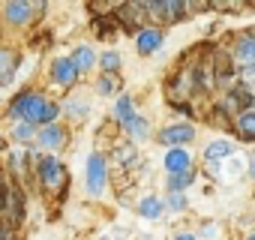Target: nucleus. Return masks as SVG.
Masks as SVG:
<instances>
[{
	"label": "nucleus",
	"instance_id": "b1692460",
	"mask_svg": "<svg viewBox=\"0 0 255 240\" xmlns=\"http://www.w3.org/2000/svg\"><path fill=\"white\" fill-rule=\"evenodd\" d=\"M168 204H171L174 210H183V207H186V198H183L180 192H171V198H168Z\"/></svg>",
	"mask_w": 255,
	"mask_h": 240
},
{
	"label": "nucleus",
	"instance_id": "c85d7f7f",
	"mask_svg": "<svg viewBox=\"0 0 255 240\" xmlns=\"http://www.w3.org/2000/svg\"><path fill=\"white\" fill-rule=\"evenodd\" d=\"M249 240H255V234H252V237H249Z\"/></svg>",
	"mask_w": 255,
	"mask_h": 240
},
{
	"label": "nucleus",
	"instance_id": "a211bd4d",
	"mask_svg": "<svg viewBox=\"0 0 255 240\" xmlns=\"http://www.w3.org/2000/svg\"><path fill=\"white\" fill-rule=\"evenodd\" d=\"M240 132L255 138V111H243L240 114Z\"/></svg>",
	"mask_w": 255,
	"mask_h": 240
},
{
	"label": "nucleus",
	"instance_id": "4be33fe9",
	"mask_svg": "<svg viewBox=\"0 0 255 240\" xmlns=\"http://www.w3.org/2000/svg\"><path fill=\"white\" fill-rule=\"evenodd\" d=\"M192 183V174L186 171V174H171V192H180L183 186H189Z\"/></svg>",
	"mask_w": 255,
	"mask_h": 240
},
{
	"label": "nucleus",
	"instance_id": "7ed1b4c3",
	"mask_svg": "<svg viewBox=\"0 0 255 240\" xmlns=\"http://www.w3.org/2000/svg\"><path fill=\"white\" fill-rule=\"evenodd\" d=\"M147 6V12H153L156 18H162V21H180L183 18V12H186V6L183 3H174V0H162V3H144Z\"/></svg>",
	"mask_w": 255,
	"mask_h": 240
},
{
	"label": "nucleus",
	"instance_id": "ddd939ff",
	"mask_svg": "<svg viewBox=\"0 0 255 240\" xmlns=\"http://www.w3.org/2000/svg\"><path fill=\"white\" fill-rule=\"evenodd\" d=\"M237 57H240L246 66H252V60H255V36H243V39H240V45H237Z\"/></svg>",
	"mask_w": 255,
	"mask_h": 240
},
{
	"label": "nucleus",
	"instance_id": "f257e3e1",
	"mask_svg": "<svg viewBox=\"0 0 255 240\" xmlns=\"http://www.w3.org/2000/svg\"><path fill=\"white\" fill-rule=\"evenodd\" d=\"M9 117H24L27 123H51V120L57 117V105L45 102L39 93H21L12 102Z\"/></svg>",
	"mask_w": 255,
	"mask_h": 240
},
{
	"label": "nucleus",
	"instance_id": "412c9836",
	"mask_svg": "<svg viewBox=\"0 0 255 240\" xmlns=\"http://www.w3.org/2000/svg\"><path fill=\"white\" fill-rule=\"evenodd\" d=\"M102 66H105V72H117V66H120V54L105 51V54H102Z\"/></svg>",
	"mask_w": 255,
	"mask_h": 240
},
{
	"label": "nucleus",
	"instance_id": "a878e982",
	"mask_svg": "<svg viewBox=\"0 0 255 240\" xmlns=\"http://www.w3.org/2000/svg\"><path fill=\"white\" fill-rule=\"evenodd\" d=\"M0 240H9V228H0Z\"/></svg>",
	"mask_w": 255,
	"mask_h": 240
},
{
	"label": "nucleus",
	"instance_id": "2eb2a0df",
	"mask_svg": "<svg viewBox=\"0 0 255 240\" xmlns=\"http://www.w3.org/2000/svg\"><path fill=\"white\" fill-rule=\"evenodd\" d=\"M252 102H255V96H252L246 87L231 90V99H228V105H231V108H246V105H252Z\"/></svg>",
	"mask_w": 255,
	"mask_h": 240
},
{
	"label": "nucleus",
	"instance_id": "423d86ee",
	"mask_svg": "<svg viewBox=\"0 0 255 240\" xmlns=\"http://www.w3.org/2000/svg\"><path fill=\"white\" fill-rule=\"evenodd\" d=\"M120 12H123V27L126 30H138V24H141V12H147V6L144 3H126V6H120Z\"/></svg>",
	"mask_w": 255,
	"mask_h": 240
},
{
	"label": "nucleus",
	"instance_id": "5701e85b",
	"mask_svg": "<svg viewBox=\"0 0 255 240\" xmlns=\"http://www.w3.org/2000/svg\"><path fill=\"white\" fill-rule=\"evenodd\" d=\"M99 90H102V93H114V90H117V81H114V78H108V75H105V78H102V81H99Z\"/></svg>",
	"mask_w": 255,
	"mask_h": 240
},
{
	"label": "nucleus",
	"instance_id": "9d476101",
	"mask_svg": "<svg viewBox=\"0 0 255 240\" xmlns=\"http://www.w3.org/2000/svg\"><path fill=\"white\" fill-rule=\"evenodd\" d=\"M159 42H162V33H159V30H141V33H138V51H141V54L156 51Z\"/></svg>",
	"mask_w": 255,
	"mask_h": 240
},
{
	"label": "nucleus",
	"instance_id": "6ab92c4d",
	"mask_svg": "<svg viewBox=\"0 0 255 240\" xmlns=\"http://www.w3.org/2000/svg\"><path fill=\"white\" fill-rule=\"evenodd\" d=\"M117 117L123 120V126H126V123H129V120L135 117V111H132V102H129V99H126V96H123V99L117 102Z\"/></svg>",
	"mask_w": 255,
	"mask_h": 240
},
{
	"label": "nucleus",
	"instance_id": "39448f33",
	"mask_svg": "<svg viewBox=\"0 0 255 240\" xmlns=\"http://www.w3.org/2000/svg\"><path fill=\"white\" fill-rule=\"evenodd\" d=\"M39 177H42V183H45V186H57V183H60V177H63L60 162H57L54 156H45V159L39 162Z\"/></svg>",
	"mask_w": 255,
	"mask_h": 240
},
{
	"label": "nucleus",
	"instance_id": "9b49d317",
	"mask_svg": "<svg viewBox=\"0 0 255 240\" xmlns=\"http://www.w3.org/2000/svg\"><path fill=\"white\" fill-rule=\"evenodd\" d=\"M63 138H66V132H63L60 126H45V129L39 132V144H45V147H60Z\"/></svg>",
	"mask_w": 255,
	"mask_h": 240
},
{
	"label": "nucleus",
	"instance_id": "20e7f679",
	"mask_svg": "<svg viewBox=\"0 0 255 240\" xmlns=\"http://www.w3.org/2000/svg\"><path fill=\"white\" fill-rule=\"evenodd\" d=\"M87 186H90V192H99L105 186V159L102 156H90V162H87Z\"/></svg>",
	"mask_w": 255,
	"mask_h": 240
},
{
	"label": "nucleus",
	"instance_id": "6e6552de",
	"mask_svg": "<svg viewBox=\"0 0 255 240\" xmlns=\"http://www.w3.org/2000/svg\"><path fill=\"white\" fill-rule=\"evenodd\" d=\"M54 78H57L60 84H72V81L78 78V66H75L72 60L60 57V60H54Z\"/></svg>",
	"mask_w": 255,
	"mask_h": 240
},
{
	"label": "nucleus",
	"instance_id": "1a4fd4ad",
	"mask_svg": "<svg viewBox=\"0 0 255 240\" xmlns=\"http://www.w3.org/2000/svg\"><path fill=\"white\" fill-rule=\"evenodd\" d=\"M30 15H33V3H9L6 6V18L15 24H27Z\"/></svg>",
	"mask_w": 255,
	"mask_h": 240
},
{
	"label": "nucleus",
	"instance_id": "bb28decb",
	"mask_svg": "<svg viewBox=\"0 0 255 240\" xmlns=\"http://www.w3.org/2000/svg\"><path fill=\"white\" fill-rule=\"evenodd\" d=\"M174 240H195V237H192V234H177Z\"/></svg>",
	"mask_w": 255,
	"mask_h": 240
},
{
	"label": "nucleus",
	"instance_id": "dca6fc26",
	"mask_svg": "<svg viewBox=\"0 0 255 240\" xmlns=\"http://www.w3.org/2000/svg\"><path fill=\"white\" fill-rule=\"evenodd\" d=\"M231 150H234L231 141H213V144L204 150V156H207V159H219V156H228Z\"/></svg>",
	"mask_w": 255,
	"mask_h": 240
},
{
	"label": "nucleus",
	"instance_id": "f8f14e48",
	"mask_svg": "<svg viewBox=\"0 0 255 240\" xmlns=\"http://www.w3.org/2000/svg\"><path fill=\"white\" fill-rule=\"evenodd\" d=\"M138 213H141L144 219H159V216H162V201L150 195V198H144V201H141V207H138Z\"/></svg>",
	"mask_w": 255,
	"mask_h": 240
},
{
	"label": "nucleus",
	"instance_id": "4468645a",
	"mask_svg": "<svg viewBox=\"0 0 255 240\" xmlns=\"http://www.w3.org/2000/svg\"><path fill=\"white\" fill-rule=\"evenodd\" d=\"M15 72V54L12 51H0V81H9Z\"/></svg>",
	"mask_w": 255,
	"mask_h": 240
},
{
	"label": "nucleus",
	"instance_id": "393cba45",
	"mask_svg": "<svg viewBox=\"0 0 255 240\" xmlns=\"http://www.w3.org/2000/svg\"><path fill=\"white\" fill-rule=\"evenodd\" d=\"M30 135V123H21L18 129H15V138H27Z\"/></svg>",
	"mask_w": 255,
	"mask_h": 240
},
{
	"label": "nucleus",
	"instance_id": "cd10ccee",
	"mask_svg": "<svg viewBox=\"0 0 255 240\" xmlns=\"http://www.w3.org/2000/svg\"><path fill=\"white\" fill-rule=\"evenodd\" d=\"M249 171H252V177H255V159H252V165H249Z\"/></svg>",
	"mask_w": 255,
	"mask_h": 240
},
{
	"label": "nucleus",
	"instance_id": "aec40b11",
	"mask_svg": "<svg viewBox=\"0 0 255 240\" xmlns=\"http://www.w3.org/2000/svg\"><path fill=\"white\" fill-rule=\"evenodd\" d=\"M126 129H129V132H132V135H138V138H141V135H144V132H147V123H144V120H141V117H138V114H135V117H132V120H129V123H126Z\"/></svg>",
	"mask_w": 255,
	"mask_h": 240
},
{
	"label": "nucleus",
	"instance_id": "0eeeda50",
	"mask_svg": "<svg viewBox=\"0 0 255 240\" xmlns=\"http://www.w3.org/2000/svg\"><path fill=\"white\" fill-rule=\"evenodd\" d=\"M165 168H168L171 174H186V171H189V153L180 150V147L168 150V156H165Z\"/></svg>",
	"mask_w": 255,
	"mask_h": 240
},
{
	"label": "nucleus",
	"instance_id": "f03ea898",
	"mask_svg": "<svg viewBox=\"0 0 255 240\" xmlns=\"http://www.w3.org/2000/svg\"><path fill=\"white\" fill-rule=\"evenodd\" d=\"M192 135H195V129H192L189 123H177V126L162 129V132H159V141H162V144H168V147L174 150V147H180V144L192 141Z\"/></svg>",
	"mask_w": 255,
	"mask_h": 240
},
{
	"label": "nucleus",
	"instance_id": "f3484780",
	"mask_svg": "<svg viewBox=\"0 0 255 240\" xmlns=\"http://www.w3.org/2000/svg\"><path fill=\"white\" fill-rule=\"evenodd\" d=\"M72 63H75V66H78V72H81V69H87V66H90V63H93V51H90V48H84V45H81V48H78V51H75V54H72Z\"/></svg>",
	"mask_w": 255,
	"mask_h": 240
}]
</instances>
